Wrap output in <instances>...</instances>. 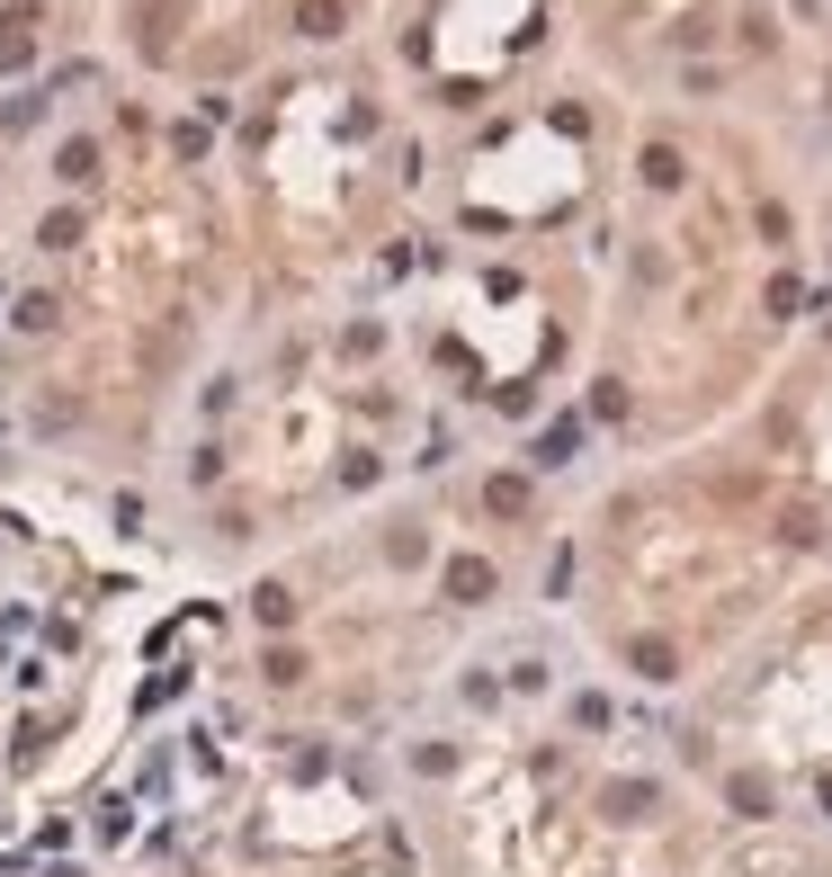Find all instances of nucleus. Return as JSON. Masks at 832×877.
<instances>
[{
    "instance_id": "nucleus-1",
    "label": "nucleus",
    "mask_w": 832,
    "mask_h": 877,
    "mask_svg": "<svg viewBox=\"0 0 832 877\" xmlns=\"http://www.w3.org/2000/svg\"><path fill=\"white\" fill-rule=\"evenodd\" d=\"M448 591H457V600H474V591H493V573H483V564H457V573H448Z\"/></svg>"
}]
</instances>
